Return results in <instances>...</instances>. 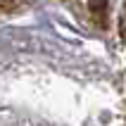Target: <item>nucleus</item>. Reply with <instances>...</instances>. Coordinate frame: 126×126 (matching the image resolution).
I'll return each mask as SVG.
<instances>
[{
	"instance_id": "1",
	"label": "nucleus",
	"mask_w": 126,
	"mask_h": 126,
	"mask_svg": "<svg viewBox=\"0 0 126 126\" xmlns=\"http://www.w3.org/2000/svg\"><path fill=\"white\" fill-rule=\"evenodd\" d=\"M93 2V10H95V12H102V10H105V2L107 0H91Z\"/></svg>"
}]
</instances>
